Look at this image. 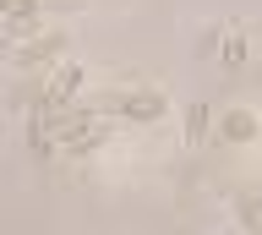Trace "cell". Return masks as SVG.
<instances>
[{"instance_id":"1","label":"cell","mask_w":262,"mask_h":235,"mask_svg":"<svg viewBox=\"0 0 262 235\" xmlns=\"http://www.w3.org/2000/svg\"><path fill=\"white\" fill-rule=\"evenodd\" d=\"M77 110L93 120H137V126H147V120L164 115V93H82Z\"/></svg>"},{"instance_id":"2","label":"cell","mask_w":262,"mask_h":235,"mask_svg":"<svg viewBox=\"0 0 262 235\" xmlns=\"http://www.w3.org/2000/svg\"><path fill=\"white\" fill-rule=\"evenodd\" d=\"M55 55H66V33H33V44L6 50V60H16V66H44Z\"/></svg>"},{"instance_id":"3","label":"cell","mask_w":262,"mask_h":235,"mask_svg":"<svg viewBox=\"0 0 262 235\" xmlns=\"http://www.w3.org/2000/svg\"><path fill=\"white\" fill-rule=\"evenodd\" d=\"M77 93H82V66H60L55 82H49V93H44V110H66Z\"/></svg>"},{"instance_id":"4","label":"cell","mask_w":262,"mask_h":235,"mask_svg":"<svg viewBox=\"0 0 262 235\" xmlns=\"http://www.w3.org/2000/svg\"><path fill=\"white\" fill-rule=\"evenodd\" d=\"M224 137L229 142H251V137H257V115H251V110H229L224 115Z\"/></svg>"},{"instance_id":"5","label":"cell","mask_w":262,"mask_h":235,"mask_svg":"<svg viewBox=\"0 0 262 235\" xmlns=\"http://www.w3.org/2000/svg\"><path fill=\"white\" fill-rule=\"evenodd\" d=\"M208 137V104H191L186 110V142H202Z\"/></svg>"},{"instance_id":"6","label":"cell","mask_w":262,"mask_h":235,"mask_svg":"<svg viewBox=\"0 0 262 235\" xmlns=\"http://www.w3.org/2000/svg\"><path fill=\"white\" fill-rule=\"evenodd\" d=\"M241 55H246V44H241V38H229V44H224V60H229V66H241Z\"/></svg>"}]
</instances>
